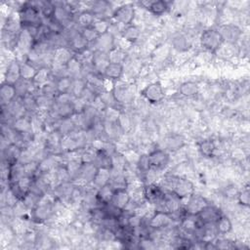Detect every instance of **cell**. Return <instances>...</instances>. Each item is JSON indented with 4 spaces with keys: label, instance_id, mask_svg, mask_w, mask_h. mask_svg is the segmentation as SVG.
I'll list each match as a JSON object with an SVG mask.
<instances>
[{
    "label": "cell",
    "instance_id": "cell-23",
    "mask_svg": "<svg viewBox=\"0 0 250 250\" xmlns=\"http://www.w3.org/2000/svg\"><path fill=\"white\" fill-rule=\"evenodd\" d=\"M124 73V65L120 63H112L110 62L103 73L104 78L110 79L114 82H117L121 79Z\"/></svg>",
    "mask_w": 250,
    "mask_h": 250
},
{
    "label": "cell",
    "instance_id": "cell-7",
    "mask_svg": "<svg viewBox=\"0 0 250 250\" xmlns=\"http://www.w3.org/2000/svg\"><path fill=\"white\" fill-rule=\"evenodd\" d=\"M172 215L161 210H154L153 214L148 218L147 226L149 229L154 230H163L170 227L173 223Z\"/></svg>",
    "mask_w": 250,
    "mask_h": 250
},
{
    "label": "cell",
    "instance_id": "cell-8",
    "mask_svg": "<svg viewBox=\"0 0 250 250\" xmlns=\"http://www.w3.org/2000/svg\"><path fill=\"white\" fill-rule=\"evenodd\" d=\"M209 204L208 200L200 194H196L195 192L187 200V203L183 206L184 212L186 215L197 216L201 210Z\"/></svg>",
    "mask_w": 250,
    "mask_h": 250
},
{
    "label": "cell",
    "instance_id": "cell-22",
    "mask_svg": "<svg viewBox=\"0 0 250 250\" xmlns=\"http://www.w3.org/2000/svg\"><path fill=\"white\" fill-rule=\"evenodd\" d=\"M52 78H53V75H52L51 68L48 66H40L38 67L36 74L34 75L31 82L36 88L39 89L40 87L45 85L47 82L52 80Z\"/></svg>",
    "mask_w": 250,
    "mask_h": 250
},
{
    "label": "cell",
    "instance_id": "cell-14",
    "mask_svg": "<svg viewBox=\"0 0 250 250\" xmlns=\"http://www.w3.org/2000/svg\"><path fill=\"white\" fill-rule=\"evenodd\" d=\"M67 47L71 50V52L74 55H77L88 49L89 43L83 37L80 31H76L67 39Z\"/></svg>",
    "mask_w": 250,
    "mask_h": 250
},
{
    "label": "cell",
    "instance_id": "cell-33",
    "mask_svg": "<svg viewBox=\"0 0 250 250\" xmlns=\"http://www.w3.org/2000/svg\"><path fill=\"white\" fill-rule=\"evenodd\" d=\"M109 62L112 63H120L123 64L127 58V52L123 49L119 48L118 46H115L112 50H110L108 53Z\"/></svg>",
    "mask_w": 250,
    "mask_h": 250
},
{
    "label": "cell",
    "instance_id": "cell-36",
    "mask_svg": "<svg viewBox=\"0 0 250 250\" xmlns=\"http://www.w3.org/2000/svg\"><path fill=\"white\" fill-rule=\"evenodd\" d=\"M110 24H111V23H110L107 20H104V19H96V21H94L92 27L96 30V32H97L99 35H101V34H104V33L109 31Z\"/></svg>",
    "mask_w": 250,
    "mask_h": 250
},
{
    "label": "cell",
    "instance_id": "cell-32",
    "mask_svg": "<svg viewBox=\"0 0 250 250\" xmlns=\"http://www.w3.org/2000/svg\"><path fill=\"white\" fill-rule=\"evenodd\" d=\"M86 88H87V83H86V80L84 77L72 78V83H71V87L69 90V94L73 98H80Z\"/></svg>",
    "mask_w": 250,
    "mask_h": 250
},
{
    "label": "cell",
    "instance_id": "cell-28",
    "mask_svg": "<svg viewBox=\"0 0 250 250\" xmlns=\"http://www.w3.org/2000/svg\"><path fill=\"white\" fill-rule=\"evenodd\" d=\"M112 194H113V188L109 186V184L98 188L96 191L97 203H99V205H105L109 203L111 200Z\"/></svg>",
    "mask_w": 250,
    "mask_h": 250
},
{
    "label": "cell",
    "instance_id": "cell-10",
    "mask_svg": "<svg viewBox=\"0 0 250 250\" xmlns=\"http://www.w3.org/2000/svg\"><path fill=\"white\" fill-rule=\"evenodd\" d=\"M222 214L223 212L219 207L211 205L209 203L201 210V212L196 216V218L201 225H211L215 224Z\"/></svg>",
    "mask_w": 250,
    "mask_h": 250
},
{
    "label": "cell",
    "instance_id": "cell-21",
    "mask_svg": "<svg viewBox=\"0 0 250 250\" xmlns=\"http://www.w3.org/2000/svg\"><path fill=\"white\" fill-rule=\"evenodd\" d=\"M96 21L95 15L90 10H83L78 12L77 16L74 17V24L80 27V30L93 25Z\"/></svg>",
    "mask_w": 250,
    "mask_h": 250
},
{
    "label": "cell",
    "instance_id": "cell-1",
    "mask_svg": "<svg viewBox=\"0 0 250 250\" xmlns=\"http://www.w3.org/2000/svg\"><path fill=\"white\" fill-rule=\"evenodd\" d=\"M20 21L22 26L39 25L42 22L40 11L31 2H24L18 11Z\"/></svg>",
    "mask_w": 250,
    "mask_h": 250
},
{
    "label": "cell",
    "instance_id": "cell-12",
    "mask_svg": "<svg viewBox=\"0 0 250 250\" xmlns=\"http://www.w3.org/2000/svg\"><path fill=\"white\" fill-rule=\"evenodd\" d=\"M23 148L15 143L9 144L2 149V161L3 164L12 165L19 162Z\"/></svg>",
    "mask_w": 250,
    "mask_h": 250
},
{
    "label": "cell",
    "instance_id": "cell-39",
    "mask_svg": "<svg viewBox=\"0 0 250 250\" xmlns=\"http://www.w3.org/2000/svg\"><path fill=\"white\" fill-rule=\"evenodd\" d=\"M80 32L83 35V37L88 41L89 45L92 44L93 42H95L96 39L99 36V34L96 32V30L92 26L87 27V28H83V29L80 30Z\"/></svg>",
    "mask_w": 250,
    "mask_h": 250
},
{
    "label": "cell",
    "instance_id": "cell-29",
    "mask_svg": "<svg viewBox=\"0 0 250 250\" xmlns=\"http://www.w3.org/2000/svg\"><path fill=\"white\" fill-rule=\"evenodd\" d=\"M199 90L198 84L193 81H186L179 87V93L186 98L195 97L199 93Z\"/></svg>",
    "mask_w": 250,
    "mask_h": 250
},
{
    "label": "cell",
    "instance_id": "cell-31",
    "mask_svg": "<svg viewBox=\"0 0 250 250\" xmlns=\"http://www.w3.org/2000/svg\"><path fill=\"white\" fill-rule=\"evenodd\" d=\"M21 62V77L22 79L32 81L34 75L36 74V71L38 67H36L34 64L29 62L28 61H20Z\"/></svg>",
    "mask_w": 250,
    "mask_h": 250
},
{
    "label": "cell",
    "instance_id": "cell-25",
    "mask_svg": "<svg viewBox=\"0 0 250 250\" xmlns=\"http://www.w3.org/2000/svg\"><path fill=\"white\" fill-rule=\"evenodd\" d=\"M172 46L178 52H186L191 47V39L187 34L178 33L172 39Z\"/></svg>",
    "mask_w": 250,
    "mask_h": 250
},
{
    "label": "cell",
    "instance_id": "cell-35",
    "mask_svg": "<svg viewBox=\"0 0 250 250\" xmlns=\"http://www.w3.org/2000/svg\"><path fill=\"white\" fill-rule=\"evenodd\" d=\"M121 111L116 106H106L103 110L104 121L106 122H117Z\"/></svg>",
    "mask_w": 250,
    "mask_h": 250
},
{
    "label": "cell",
    "instance_id": "cell-16",
    "mask_svg": "<svg viewBox=\"0 0 250 250\" xmlns=\"http://www.w3.org/2000/svg\"><path fill=\"white\" fill-rule=\"evenodd\" d=\"M110 63L108 54L104 53L101 51L94 50L93 53V58H92V69L96 73L100 74L103 76V73L106 66Z\"/></svg>",
    "mask_w": 250,
    "mask_h": 250
},
{
    "label": "cell",
    "instance_id": "cell-30",
    "mask_svg": "<svg viewBox=\"0 0 250 250\" xmlns=\"http://www.w3.org/2000/svg\"><path fill=\"white\" fill-rule=\"evenodd\" d=\"M198 151L199 153L204 156V157H212L214 156L216 150H217V146L215 142L211 139H206L201 141L198 144Z\"/></svg>",
    "mask_w": 250,
    "mask_h": 250
},
{
    "label": "cell",
    "instance_id": "cell-41",
    "mask_svg": "<svg viewBox=\"0 0 250 250\" xmlns=\"http://www.w3.org/2000/svg\"><path fill=\"white\" fill-rule=\"evenodd\" d=\"M237 200L238 203L240 205H242V207H248L249 206V201H250V196H249V189L248 188L240 190L237 193Z\"/></svg>",
    "mask_w": 250,
    "mask_h": 250
},
{
    "label": "cell",
    "instance_id": "cell-9",
    "mask_svg": "<svg viewBox=\"0 0 250 250\" xmlns=\"http://www.w3.org/2000/svg\"><path fill=\"white\" fill-rule=\"evenodd\" d=\"M217 30L221 34L225 43L235 44L242 35V30L235 24L232 23H223Z\"/></svg>",
    "mask_w": 250,
    "mask_h": 250
},
{
    "label": "cell",
    "instance_id": "cell-24",
    "mask_svg": "<svg viewBox=\"0 0 250 250\" xmlns=\"http://www.w3.org/2000/svg\"><path fill=\"white\" fill-rule=\"evenodd\" d=\"M65 66H66V70H67L69 77H71V78L83 77V75H82L83 64L75 55L72 56V58L67 62Z\"/></svg>",
    "mask_w": 250,
    "mask_h": 250
},
{
    "label": "cell",
    "instance_id": "cell-2",
    "mask_svg": "<svg viewBox=\"0 0 250 250\" xmlns=\"http://www.w3.org/2000/svg\"><path fill=\"white\" fill-rule=\"evenodd\" d=\"M199 42L202 49L211 54L216 53L224 44L221 34L215 28H207L203 30L200 34Z\"/></svg>",
    "mask_w": 250,
    "mask_h": 250
},
{
    "label": "cell",
    "instance_id": "cell-13",
    "mask_svg": "<svg viewBox=\"0 0 250 250\" xmlns=\"http://www.w3.org/2000/svg\"><path fill=\"white\" fill-rule=\"evenodd\" d=\"M131 195L127 188H120V189H114L113 194L110 200V203L113 204L118 209L124 211L128 208V206L131 204Z\"/></svg>",
    "mask_w": 250,
    "mask_h": 250
},
{
    "label": "cell",
    "instance_id": "cell-4",
    "mask_svg": "<svg viewBox=\"0 0 250 250\" xmlns=\"http://www.w3.org/2000/svg\"><path fill=\"white\" fill-rule=\"evenodd\" d=\"M141 96L149 104H158L165 98V91L159 81L147 84L142 91Z\"/></svg>",
    "mask_w": 250,
    "mask_h": 250
},
{
    "label": "cell",
    "instance_id": "cell-11",
    "mask_svg": "<svg viewBox=\"0 0 250 250\" xmlns=\"http://www.w3.org/2000/svg\"><path fill=\"white\" fill-rule=\"evenodd\" d=\"M4 82L9 84H15L21 77V62L17 58L10 60L4 70Z\"/></svg>",
    "mask_w": 250,
    "mask_h": 250
},
{
    "label": "cell",
    "instance_id": "cell-37",
    "mask_svg": "<svg viewBox=\"0 0 250 250\" xmlns=\"http://www.w3.org/2000/svg\"><path fill=\"white\" fill-rule=\"evenodd\" d=\"M165 142H166V146L170 150L179 149L184 146V139L181 136H177V135L170 136L169 138H167Z\"/></svg>",
    "mask_w": 250,
    "mask_h": 250
},
{
    "label": "cell",
    "instance_id": "cell-3",
    "mask_svg": "<svg viewBox=\"0 0 250 250\" xmlns=\"http://www.w3.org/2000/svg\"><path fill=\"white\" fill-rule=\"evenodd\" d=\"M136 18V8L133 3H123L117 6L113 13L111 19L118 24L122 26H127L133 23Z\"/></svg>",
    "mask_w": 250,
    "mask_h": 250
},
{
    "label": "cell",
    "instance_id": "cell-18",
    "mask_svg": "<svg viewBox=\"0 0 250 250\" xmlns=\"http://www.w3.org/2000/svg\"><path fill=\"white\" fill-rule=\"evenodd\" d=\"M74 54L71 50L66 46L57 47L53 50V63L52 64H60L65 65L67 62L72 58Z\"/></svg>",
    "mask_w": 250,
    "mask_h": 250
},
{
    "label": "cell",
    "instance_id": "cell-27",
    "mask_svg": "<svg viewBox=\"0 0 250 250\" xmlns=\"http://www.w3.org/2000/svg\"><path fill=\"white\" fill-rule=\"evenodd\" d=\"M214 225L218 235H226L232 230V222L224 213L219 217V219L216 221Z\"/></svg>",
    "mask_w": 250,
    "mask_h": 250
},
{
    "label": "cell",
    "instance_id": "cell-15",
    "mask_svg": "<svg viewBox=\"0 0 250 250\" xmlns=\"http://www.w3.org/2000/svg\"><path fill=\"white\" fill-rule=\"evenodd\" d=\"M95 46V50L101 51L104 53H108L115 47V39L114 35L111 32H105L98 36L95 42H93Z\"/></svg>",
    "mask_w": 250,
    "mask_h": 250
},
{
    "label": "cell",
    "instance_id": "cell-19",
    "mask_svg": "<svg viewBox=\"0 0 250 250\" xmlns=\"http://www.w3.org/2000/svg\"><path fill=\"white\" fill-rule=\"evenodd\" d=\"M17 91L14 84H9L6 82H3L0 88V101L1 105L5 106L9 104L11 102H13L17 98Z\"/></svg>",
    "mask_w": 250,
    "mask_h": 250
},
{
    "label": "cell",
    "instance_id": "cell-20",
    "mask_svg": "<svg viewBox=\"0 0 250 250\" xmlns=\"http://www.w3.org/2000/svg\"><path fill=\"white\" fill-rule=\"evenodd\" d=\"M111 177V171L110 168L106 167H98L96 174L94 176V179L92 181V184L95 186V188L98 189L104 186H106L109 184Z\"/></svg>",
    "mask_w": 250,
    "mask_h": 250
},
{
    "label": "cell",
    "instance_id": "cell-6",
    "mask_svg": "<svg viewBox=\"0 0 250 250\" xmlns=\"http://www.w3.org/2000/svg\"><path fill=\"white\" fill-rule=\"evenodd\" d=\"M147 160L149 169L154 171H161L169 165L170 155L169 153L161 148L153 149L147 154Z\"/></svg>",
    "mask_w": 250,
    "mask_h": 250
},
{
    "label": "cell",
    "instance_id": "cell-34",
    "mask_svg": "<svg viewBox=\"0 0 250 250\" xmlns=\"http://www.w3.org/2000/svg\"><path fill=\"white\" fill-rule=\"evenodd\" d=\"M55 85H56V90L58 94H64V93H69L71 83H72V78L69 76H64V77H60V78H54Z\"/></svg>",
    "mask_w": 250,
    "mask_h": 250
},
{
    "label": "cell",
    "instance_id": "cell-26",
    "mask_svg": "<svg viewBox=\"0 0 250 250\" xmlns=\"http://www.w3.org/2000/svg\"><path fill=\"white\" fill-rule=\"evenodd\" d=\"M141 36V28L137 24H130L123 27L120 37L125 39L131 44H134L136 41L139 40Z\"/></svg>",
    "mask_w": 250,
    "mask_h": 250
},
{
    "label": "cell",
    "instance_id": "cell-17",
    "mask_svg": "<svg viewBox=\"0 0 250 250\" xmlns=\"http://www.w3.org/2000/svg\"><path fill=\"white\" fill-rule=\"evenodd\" d=\"M140 4L146 8L151 15L156 16V17H160L163 14H165L168 10H169V2L167 1H162V0H158V1H146V2H140Z\"/></svg>",
    "mask_w": 250,
    "mask_h": 250
},
{
    "label": "cell",
    "instance_id": "cell-38",
    "mask_svg": "<svg viewBox=\"0 0 250 250\" xmlns=\"http://www.w3.org/2000/svg\"><path fill=\"white\" fill-rule=\"evenodd\" d=\"M216 249H234L235 248V242L229 239V238H216L214 240Z\"/></svg>",
    "mask_w": 250,
    "mask_h": 250
},
{
    "label": "cell",
    "instance_id": "cell-5",
    "mask_svg": "<svg viewBox=\"0 0 250 250\" xmlns=\"http://www.w3.org/2000/svg\"><path fill=\"white\" fill-rule=\"evenodd\" d=\"M143 195L146 203L156 206L162 201L165 195V190L159 184L147 183L143 187Z\"/></svg>",
    "mask_w": 250,
    "mask_h": 250
},
{
    "label": "cell",
    "instance_id": "cell-40",
    "mask_svg": "<svg viewBox=\"0 0 250 250\" xmlns=\"http://www.w3.org/2000/svg\"><path fill=\"white\" fill-rule=\"evenodd\" d=\"M117 123H118L119 127L121 128V130H122L123 132L130 130L131 127H132V125H131V124H132L131 118H130L126 113H124V112H122V111H121V113H120V115H119V118H118V120H117Z\"/></svg>",
    "mask_w": 250,
    "mask_h": 250
}]
</instances>
